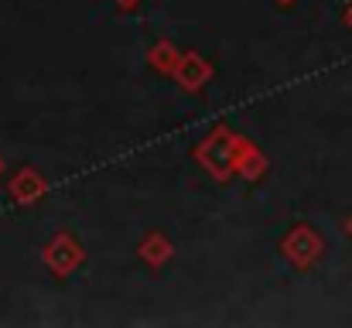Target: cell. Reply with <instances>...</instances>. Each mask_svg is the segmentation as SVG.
Returning a JSON list of instances; mask_svg holds the SVG:
<instances>
[]
</instances>
